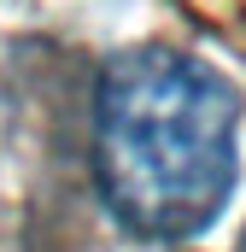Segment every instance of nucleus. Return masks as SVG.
Masks as SVG:
<instances>
[{
    "instance_id": "f257e3e1",
    "label": "nucleus",
    "mask_w": 246,
    "mask_h": 252,
    "mask_svg": "<svg viewBox=\"0 0 246 252\" xmlns=\"http://www.w3.org/2000/svg\"><path fill=\"white\" fill-rule=\"evenodd\" d=\"M94 176L141 241L205 235L241 176V94L176 47H129L94 88Z\"/></svg>"
}]
</instances>
